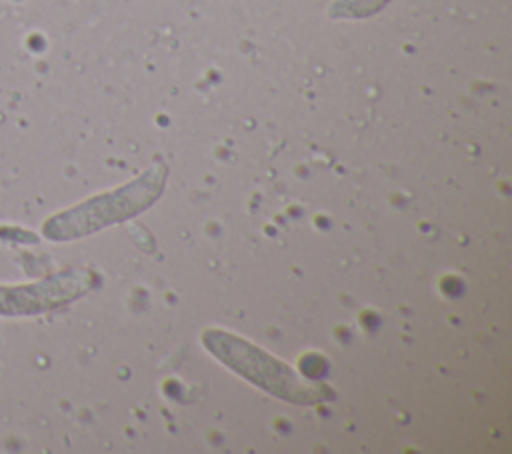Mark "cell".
Masks as SVG:
<instances>
[{
    "label": "cell",
    "instance_id": "obj_1",
    "mask_svg": "<svg viewBox=\"0 0 512 454\" xmlns=\"http://www.w3.org/2000/svg\"><path fill=\"white\" fill-rule=\"evenodd\" d=\"M86 290L80 274H60L32 284H0V316H34L64 302H70Z\"/></svg>",
    "mask_w": 512,
    "mask_h": 454
},
{
    "label": "cell",
    "instance_id": "obj_3",
    "mask_svg": "<svg viewBox=\"0 0 512 454\" xmlns=\"http://www.w3.org/2000/svg\"><path fill=\"white\" fill-rule=\"evenodd\" d=\"M14 2H22V0H14Z\"/></svg>",
    "mask_w": 512,
    "mask_h": 454
},
{
    "label": "cell",
    "instance_id": "obj_2",
    "mask_svg": "<svg viewBox=\"0 0 512 454\" xmlns=\"http://www.w3.org/2000/svg\"><path fill=\"white\" fill-rule=\"evenodd\" d=\"M390 0H332L328 16L334 20H362L378 14Z\"/></svg>",
    "mask_w": 512,
    "mask_h": 454
}]
</instances>
